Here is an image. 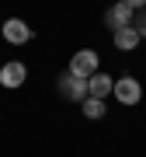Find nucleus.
<instances>
[{"mask_svg":"<svg viewBox=\"0 0 146 157\" xmlns=\"http://www.w3.org/2000/svg\"><path fill=\"white\" fill-rule=\"evenodd\" d=\"M97 70H101V56H97L94 49H77L70 56V67H66V73H73V77H80V80H90Z\"/></svg>","mask_w":146,"mask_h":157,"instance_id":"nucleus-1","label":"nucleus"},{"mask_svg":"<svg viewBox=\"0 0 146 157\" xmlns=\"http://www.w3.org/2000/svg\"><path fill=\"white\" fill-rule=\"evenodd\" d=\"M132 28L139 32V39H146V7H136V17H132Z\"/></svg>","mask_w":146,"mask_h":157,"instance_id":"nucleus-10","label":"nucleus"},{"mask_svg":"<svg viewBox=\"0 0 146 157\" xmlns=\"http://www.w3.org/2000/svg\"><path fill=\"white\" fill-rule=\"evenodd\" d=\"M56 91H59L66 101H73V105H84V101H87V80L73 77V73H59Z\"/></svg>","mask_w":146,"mask_h":157,"instance_id":"nucleus-5","label":"nucleus"},{"mask_svg":"<svg viewBox=\"0 0 146 157\" xmlns=\"http://www.w3.org/2000/svg\"><path fill=\"white\" fill-rule=\"evenodd\" d=\"M111 42H115V49H118V52H132L143 39H139V32L129 25V28H122V32H111Z\"/></svg>","mask_w":146,"mask_h":157,"instance_id":"nucleus-8","label":"nucleus"},{"mask_svg":"<svg viewBox=\"0 0 146 157\" xmlns=\"http://www.w3.org/2000/svg\"><path fill=\"white\" fill-rule=\"evenodd\" d=\"M28 80V67H24L21 59H7L4 67H0V87H7V91H17Z\"/></svg>","mask_w":146,"mask_h":157,"instance_id":"nucleus-6","label":"nucleus"},{"mask_svg":"<svg viewBox=\"0 0 146 157\" xmlns=\"http://www.w3.org/2000/svg\"><path fill=\"white\" fill-rule=\"evenodd\" d=\"M115 91V77H108L104 70H97L94 77L87 80V98H97V101H104L108 94Z\"/></svg>","mask_w":146,"mask_h":157,"instance_id":"nucleus-7","label":"nucleus"},{"mask_svg":"<svg viewBox=\"0 0 146 157\" xmlns=\"http://www.w3.org/2000/svg\"><path fill=\"white\" fill-rule=\"evenodd\" d=\"M115 101L118 105H125V108H132V105H139L143 101V84H139V77H132V73H125V77H115Z\"/></svg>","mask_w":146,"mask_h":157,"instance_id":"nucleus-2","label":"nucleus"},{"mask_svg":"<svg viewBox=\"0 0 146 157\" xmlns=\"http://www.w3.org/2000/svg\"><path fill=\"white\" fill-rule=\"evenodd\" d=\"M80 112H84V115L90 119V122H97V119H104V112H108V108H104V101H97V98H87L84 105H80Z\"/></svg>","mask_w":146,"mask_h":157,"instance_id":"nucleus-9","label":"nucleus"},{"mask_svg":"<svg viewBox=\"0 0 146 157\" xmlns=\"http://www.w3.org/2000/svg\"><path fill=\"white\" fill-rule=\"evenodd\" d=\"M132 17H136V0H122V4H111L104 11V25L111 32H122L132 25Z\"/></svg>","mask_w":146,"mask_h":157,"instance_id":"nucleus-3","label":"nucleus"},{"mask_svg":"<svg viewBox=\"0 0 146 157\" xmlns=\"http://www.w3.org/2000/svg\"><path fill=\"white\" fill-rule=\"evenodd\" d=\"M0 35H4V42H11V45H28L35 39L31 25L21 21V17H7V21L0 25Z\"/></svg>","mask_w":146,"mask_h":157,"instance_id":"nucleus-4","label":"nucleus"}]
</instances>
